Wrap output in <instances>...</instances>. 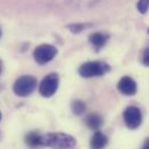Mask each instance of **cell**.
I'll return each instance as SVG.
<instances>
[{"instance_id": "cell-11", "label": "cell", "mask_w": 149, "mask_h": 149, "mask_svg": "<svg viewBox=\"0 0 149 149\" xmlns=\"http://www.w3.org/2000/svg\"><path fill=\"white\" fill-rule=\"evenodd\" d=\"M108 39H109V37H108L107 35L102 34V33H95V34H93V35L90 36V38H89L90 43L95 46L96 50L102 49V47L107 44Z\"/></svg>"}, {"instance_id": "cell-5", "label": "cell", "mask_w": 149, "mask_h": 149, "mask_svg": "<svg viewBox=\"0 0 149 149\" xmlns=\"http://www.w3.org/2000/svg\"><path fill=\"white\" fill-rule=\"evenodd\" d=\"M58 87H59V76L57 73H51L42 80L39 84V94L46 98L52 97L57 93Z\"/></svg>"}, {"instance_id": "cell-14", "label": "cell", "mask_w": 149, "mask_h": 149, "mask_svg": "<svg viewBox=\"0 0 149 149\" xmlns=\"http://www.w3.org/2000/svg\"><path fill=\"white\" fill-rule=\"evenodd\" d=\"M142 64L145 66H149V46L143 51V54H142Z\"/></svg>"}, {"instance_id": "cell-6", "label": "cell", "mask_w": 149, "mask_h": 149, "mask_svg": "<svg viewBox=\"0 0 149 149\" xmlns=\"http://www.w3.org/2000/svg\"><path fill=\"white\" fill-rule=\"evenodd\" d=\"M124 121L130 130H136L142 123V113L136 107H128L124 111Z\"/></svg>"}, {"instance_id": "cell-19", "label": "cell", "mask_w": 149, "mask_h": 149, "mask_svg": "<svg viewBox=\"0 0 149 149\" xmlns=\"http://www.w3.org/2000/svg\"><path fill=\"white\" fill-rule=\"evenodd\" d=\"M148 34H149V29H148Z\"/></svg>"}, {"instance_id": "cell-12", "label": "cell", "mask_w": 149, "mask_h": 149, "mask_svg": "<svg viewBox=\"0 0 149 149\" xmlns=\"http://www.w3.org/2000/svg\"><path fill=\"white\" fill-rule=\"evenodd\" d=\"M71 108H72L73 113L76 114V116H80V114H82L83 112L86 111V104H84V102L79 101V100L73 101V103H72Z\"/></svg>"}, {"instance_id": "cell-13", "label": "cell", "mask_w": 149, "mask_h": 149, "mask_svg": "<svg viewBox=\"0 0 149 149\" xmlns=\"http://www.w3.org/2000/svg\"><path fill=\"white\" fill-rule=\"evenodd\" d=\"M149 8V0H139L138 2V10L142 14L147 13Z\"/></svg>"}, {"instance_id": "cell-3", "label": "cell", "mask_w": 149, "mask_h": 149, "mask_svg": "<svg viewBox=\"0 0 149 149\" xmlns=\"http://www.w3.org/2000/svg\"><path fill=\"white\" fill-rule=\"evenodd\" d=\"M109 71L110 66L103 61H88L79 67V74L87 79L104 75Z\"/></svg>"}, {"instance_id": "cell-15", "label": "cell", "mask_w": 149, "mask_h": 149, "mask_svg": "<svg viewBox=\"0 0 149 149\" xmlns=\"http://www.w3.org/2000/svg\"><path fill=\"white\" fill-rule=\"evenodd\" d=\"M141 149H149V138L148 139H146V141L143 142V145H142Z\"/></svg>"}, {"instance_id": "cell-17", "label": "cell", "mask_w": 149, "mask_h": 149, "mask_svg": "<svg viewBox=\"0 0 149 149\" xmlns=\"http://www.w3.org/2000/svg\"><path fill=\"white\" fill-rule=\"evenodd\" d=\"M1 117H2V116H1V112H0V120H1Z\"/></svg>"}, {"instance_id": "cell-4", "label": "cell", "mask_w": 149, "mask_h": 149, "mask_svg": "<svg viewBox=\"0 0 149 149\" xmlns=\"http://www.w3.org/2000/svg\"><path fill=\"white\" fill-rule=\"evenodd\" d=\"M58 50L51 44H42L34 50V59L38 65H45L54 59Z\"/></svg>"}, {"instance_id": "cell-7", "label": "cell", "mask_w": 149, "mask_h": 149, "mask_svg": "<svg viewBox=\"0 0 149 149\" xmlns=\"http://www.w3.org/2000/svg\"><path fill=\"white\" fill-rule=\"evenodd\" d=\"M118 90L126 96H133L138 91V86L136 82L131 77V76H124L119 80L118 82Z\"/></svg>"}, {"instance_id": "cell-16", "label": "cell", "mask_w": 149, "mask_h": 149, "mask_svg": "<svg viewBox=\"0 0 149 149\" xmlns=\"http://www.w3.org/2000/svg\"><path fill=\"white\" fill-rule=\"evenodd\" d=\"M0 73H1V61H0Z\"/></svg>"}, {"instance_id": "cell-10", "label": "cell", "mask_w": 149, "mask_h": 149, "mask_svg": "<svg viewBox=\"0 0 149 149\" xmlns=\"http://www.w3.org/2000/svg\"><path fill=\"white\" fill-rule=\"evenodd\" d=\"M26 143L30 147V148L35 149L38 147H42V135L38 134L37 132H30L26 135L24 139Z\"/></svg>"}, {"instance_id": "cell-18", "label": "cell", "mask_w": 149, "mask_h": 149, "mask_svg": "<svg viewBox=\"0 0 149 149\" xmlns=\"http://www.w3.org/2000/svg\"><path fill=\"white\" fill-rule=\"evenodd\" d=\"M0 37H1V29H0Z\"/></svg>"}, {"instance_id": "cell-1", "label": "cell", "mask_w": 149, "mask_h": 149, "mask_svg": "<svg viewBox=\"0 0 149 149\" xmlns=\"http://www.w3.org/2000/svg\"><path fill=\"white\" fill-rule=\"evenodd\" d=\"M76 146V139L67 133H47L42 135V147H49L51 149H74Z\"/></svg>"}, {"instance_id": "cell-8", "label": "cell", "mask_w": 149, "mask_h": 149, "mask_svg": "<svg viewBox=\"0 0 149 149\" xmlns=\"http://www.w3.org/2000/svg\"><path fill=\"white\" fill-rule=\"evenodd\" d=\"M90 149H104L108 145V138L104 133L96 131L90 139Z\"/></svg>"}, {"instance_id": "cell-9", "label": "cell", "mask_w": 149, "mask_h": 149, "mask_svg": "<svg viewBox=\"0 0 149 149\" xmlns=\"http://www.w3.org/2000/svg\"><path fill=\"white\" fill-rule=\"evenodd\" d=\"M86 125L90 130H100L103 125V119L98 113H90L86 118Z\"/></svg>"}, {"instance_id": "cell-2", "label": "cell", "mask_w": 149, "mask_h": 149, "mask_svg": "<svg viewBox=\"0 0 149 149\" xmlns=\"http://www.w3.org/2000/svg\"><path fill=\"white\" fill-rule=\"evenodd\" d=\"M37 80L31 75H23L20 76L13 86V91L16 96L20 97H27L29 96L36 88Z\"/></svg>"}]
</instances>
